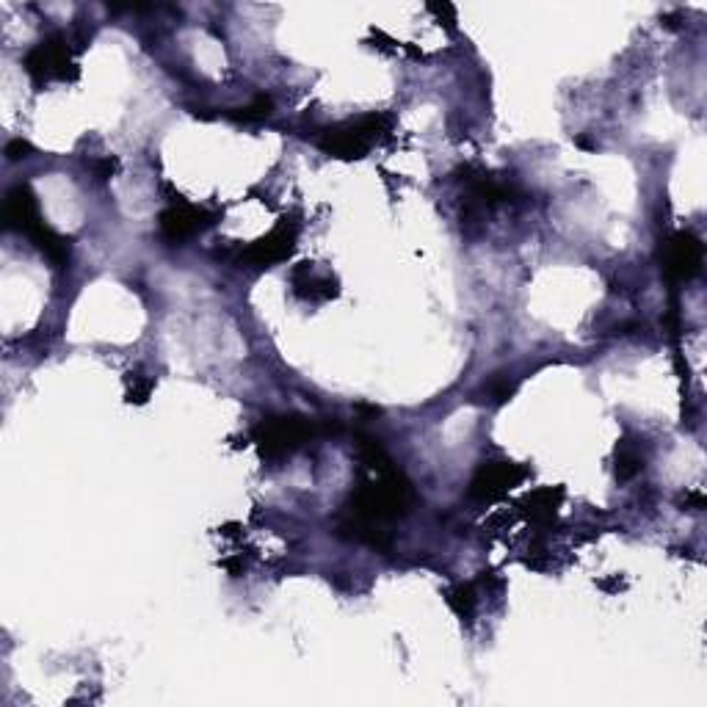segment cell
Returning <instances> with one entry per match:
<instances>
[{"mask_svg":"<svg viewBox=\"0 0 707 707\" xmlns=\"http://www.w3.org/2000/svg\"><path fill=\"white\" fill-rule=\"evenodd\" d=\"M644 470V456L638 451L633 442L622 440L616 445V476L622 481H630L633 476H638Z\"/></svg>","mask_w":707,"mask_h":707,"instance_id":"4fadbf2b","label":"cell"},{"mask_svg":"<svg viewBox=\"0 0 707 707\" xmlns=\"http://www.w3.org/2000/svg\"><path fill=\"white\" fill-rule=\"evenodd\" d=\"M412 503H415L412 484L390 467L384 473H373V478L362 481L360 487L354 489L348 514H351V520L379 525L384 520L404 517L406 511L412 509Z\"/></svg>","mask_w":707,"mask_h":707,"instance_id":"6da1fadb","label":"cell"},{"mask_svg":"<svg viewBox=\"0 0 707 707\" xmlns=\"http://www.w3.org/2000/svg\"><path fill=\"white\" fill-rule=\"evenodd\" d=\"M445 600H448V605H451V611L459 619H473V614H476V589L470 586V583H459V586H453V589H448L445 592Z\"/></svg>","mask_w":707,"mask_h":707,"instance_id":"5bb4252c","label":"cell"},{"mask_svg":"<svg viewBox=\"0 0 707 707\" xmlns=\"http://www.w3.org/2000/svg\"><path fill=\"white\" fill-rule=\"evenodd\" d=\"M216 219H219V213H213L208 208H197V205H188L186 199L177 197L172 208H166L158 216V227H161V235L166 241L177 244V241H186L191 235L213 227Z\"/></svg>","mask_w":707,"mask_h":707,"instance_id":"52a82bcc","label":"cell"},{"mask_svg":"<svg viewBox=\"0 0 707 707\" xmlns=\"http://www.w3.org/2000/svg\"><path fill=\"white\" fill-rule=\"evenodd\" d=\"M31 152H34V147L23 139H14L6 144V158H9V161H23V158H28Z\"/></svg>","mask_w":707,"mask_h":707,"instance_id":"ac0fdd59","label":"cell"},{"mask_svg":"<svg viewBox=\"0 0 707 707\" xmlns=\"http://www.w3.org/2000/svg\"><path fill=\"white\" fill-rule=\"evenodd\" d=\"M31 241H34V246L42 252V255L47 257V260H53L56 266H64V263H70V241L64 238V235H58L53 227H47L45 221L36 227L31 235H28Z\"/></svg>","mask_w":707,"mask_h":707,"instance_id":"7c38bea8","label":"cell"},{"mask_svg":"<svg viewBox=\"0 0 707 707\" xmlns=\"http://www.w3.org/2000/svg\"><path fill=\"white\" fill-rule=\"evenodd\" d=\"M578 144H580V147H583V150H594V144H592V141H589V139H583V136H580V139H578Z\"/></svg>","mask_w":707,"mask_h":707,"instance_id":"ffe728a7","label":"cell"},{"mask_svg":"<svg viewBox=\"0 0 707 707\" xmlns=\"http://www.w3.org/2000/svg\"><path fill=\"white\" fill-rule=\"evenodd\" d=\"M531 476L528 467L514 462H484L476 470V476L470 481V489L467 495L473 500H481V503H492V500H500L503 495H509L511 489H517Z\"/></svg>","mask_w":707,"mask_h":707,"instance_id":"5b68a950","label":"cell"},{"mask_svg":"<svg viewBox=\"0 0 707 707\" xmlns=\"http://www.w3.org/2000/svg\"><path fill=\"white\" fill-rule=\"evenodd\" d=\"M23 67L36 83L75 81V78H78V67H75V61L70 58V47H67V42H64V36L61 34L50 36L45 42L31 47V50L25 53Z\"/></svg>","mask_w":707,"mask_h":707,"instance_id":"277c9868","label":"cell"},{"mask_svg":"<svg viewBox=\"0 0 707 707\" xmlns=\"http://www.w3.org/2000/svg\"><path fill=\"white\" fill-rule=\"evenodd\" d=\"M125 384H128L130 404H144V401L152 395V390H155V379H152V376H144V373L139 371H130Z\"/></svg>","mask_w":707,"mask_h":707,"instance_id":"9a60e30c","label":"cell"},{"mask_svg":"<svg viewBox=\"0 0 707 707\" xmlns=\"http://www.w3.org/2000/svg\"><path fill=\"white\" fill-rule=\"evenodd\" d=\"M705 257V246L696 238L694 232H674L666 244L663 255V271L672 282H688L699 274Z\"/></svg>","mask_w":707,"mask_h":707,"instance_id":"ba28073f","label":"cell"},{"mask_svg":"<svg viewBox=\"0 0 707 707\" xmlns=\"http://www.w3.org/2000/svg\"><path fill=\"white\" fill-rule=\"evenodd\" d=\"M3 224H6V230L23 232V235H31V232L42 224L39 202H36L31 188L14 186L12 191H9L6 205H3Z\"/></svg>","mask_w":707,"mask_h":707,"instance_id":"9c48e42d","label":"cell"},{"mask_svg":"<svg viewBox=\"0 0 707 707\" xmlns=\"http://www.w3.org/2000/svg\"><path fill=\"white\" fill-rule=\"evenodd\" d=\"M271 111H274L271 97H266V94H257L252 103L246 105V108H238V114H232V116H235V119H244V122H260V119L271 116Z\"/></svg>","mask_w":707,"mask_h":707,"instance_id":"2e32d148","label":"cell"},{"mask_svg":"<svg viewBox=\"0 0 707 707\" xmlns=\"http://www.w3.org/2000/svg\"><path fill=\"white\" fill-rule=\"evenodd\" d=\"M116 169H119V161L108 155V158H103V161L94 163V177H97V180H103V183H105V180H111V177H114Z\"/></svg>","mask_w":707,"mask_h":707,"instance_id":"d6986e66","label":"cell"},{"mask_svg":"<svg viewBox=\"0 0 707 707\" xmlns=\"http://www.w3.org/2000/svg\"><path fill=\"white\" fill-rule=\"evenodd\" d=\"M290 282H293V293L304 299V302H329L335 299L340 288H337L335 277H321L315 274L313 263H299L290 271Z\"/></svg>","mask_w":707,"mask_h":707,"instance_id":"30bf717a","label":"cell"},{"mask_svg":"<svg viewBox=\"0 0 707 707\" xmlns=\"http://www.w3.org/2000/svg\"><path fill=\"white\" fill-rule=\"evenodd\" d=\"M315 426L304 418H266L252 431L263 459H282L313 440Z\"/></svg>","mask_w":707,"mask_h":707,"instance_id":"3957f363","label":"cell"},{"mask_svg":"<svg viewBox=\"0 0 707 707\" xmlns=\"http://www.w3.org/2000/svg\"><path fill=\"white\" fill-rule=\"evenodd\" d=\"M390 116L387 114H368L351 122H340L335 128H326L321 136V150L343 158V161H354V158H365L373 144L390 133Z\"/></svg>","mask_w":707,"mask_h":707,"instance_id":"7a4b0ae2","label":"cell"},{"mask_svg":"<svg viewBox=\"0 0 707 707\" xmlns=\"http://www.w3.org/2000/svg\"><path fill=\"white\" fill-rule=\"evenodd\" d=\"M296 235H299L296 221L282 219L268 235H263V238H257L255 244L246 246L244 252H241V263L249 268L277 266V263H282V260H288V257L293 255V249H296Z\"/></svg>","mask_w":707,"mask_h":707,"instance_id":"8992f818","label":"cell"},{"mask_svg":"<svg viewBox=\"0 0 707 707\" xmlns=\"http://www.w3.org/2000/svg\"><path fill=\"white\" fill-rule=\"evenodd\" d=\"M561 503H564V489L542 487L528 492V495L522 498L520 509L534 522H550L558 514V509H561Z\"/></svg>","mask_w":707,"mask_h":707,"instance_id":"8fae6325","label":"cell"},{"mask_svg":"<svg viewBox=\"0 0 707 707\" xmlns=\"http://www.w3.org/2000/svg\"><path fill=\"white\" fill-rule=\"evenodd\" d=\"M514 390H517V384L509 382V379H492V382H489V395L495 398V404L509 401L511 395H514Z\"/></svg>","mask_w":707,"mask_h":707,"instance_id":"e0dca14e","label":"cell"}]
</instances>
